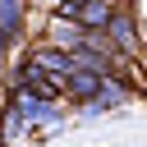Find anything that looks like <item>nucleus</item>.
Listing matches in <instances>:
<instances>
[{"mask_svg":"<svg viewBox=\"0 0 147 147\" xmlns=\"http://www.w3.org/2000/svg\"><path fill=\"white\" fill-rule=\"evenodd\" d=\"M101 74H87V69H69L64 74V83H60V96H64V106H87L96 92H101Z\"/></svg>","mask_w":147,"mask_h":147,"instance_id":"nucleus-6","label":"nucleus"},{"mask_svg":"<svg viewBox=\"0 0 147 147\" xmlns=\"http://www.w3.org/2000/svg\"><path fill=\"white\" fill-rule=\"evenodd\" d=\"M28 18H32L28 5H18V0H0V37L14 46L18 60H23V51H28Z\"/></svg>","mask_w":147,"mask_h":147,"instance_id":"nucleus-2","label":"nucleus"},{"mask_svg":"<svg viewBox=\"0 0 147 147\" xmlns=\"http://www.w3.org/2000/svg\"><path fill=\"white\" fill-rule=\"evenodd\" d=\"M129 101H133V92L110 74V78L101 83V92H96L87 106H78V110H83V119H101V115H110V110H119V106H129Z\"/></svg>","mask_w":147,"mask_h":147,"instance_id":"nucleus-4","label":"nucleus"},{"mask_svg":"<svg viewBox=\"0 0 147 147\" xmlns=\"http://www.w3.org/2000/svg\"><path fill=\"white\" fill-rule=\"evenodd\" d=\"M83 41H87V32H83L78 23H64V18H51V14H46V23H41V46H55V51L74 55Z\"/></svg>","mask_w":147,"mask_h":147,"instance_id":"nucleus-5","label":"nucleus"},{"mask_svg":"<svg viewBox=\"0 0 147 147\" xmlns=\"http://www.w3.org/2000/svg\"><path fill=\"white\" fill-rule=\"evenodd\" d=\"M101 37L115 46V55H119V60H138V55H142V46H147V37H142V28H138V9H129V5H115L110 28H106Z\"/></svg>","mask_w":147,"mask_h":147,"instance_id":"nucleus-1","label":"nucleus"},{"mask_svg":"<svg viewBox=\"0 0 147 147\" xmlns=\"http://www.w3.org/2000/svg\"><path fill=\"white\" fill-rule=\"evenodd\" d=\"M9 69H14V46H9L5 37H0V78H5Z\"/></svg>","mask_w":147,"mask_h":147,"instance_id":"nucleus-9","label":"nucleus"},{"mask_svg":"<svg viewBox=\"0 0 147 147\" xmlns=\"http://www.w3.org/2000/svg\"><path fill=\"white\" fill-rule=\"evenodd\" d=\"M0 101H5V78H0Z\"/></svg>","mask_w":147,"mask_h":147,"instance_id":"nucleus-10","label":"nucleus"},{"mask_svg":"<svg viewBox=\"0 0 147 147\" xmlns=\"http://www.w3.org/2000/svg\"><path fill=\"white\" fill-rule=\"evenodd\" d=\"M23 64H28L32 74L51 78V83H64V74H69V55L55 51V46H41V41H32V46L23 51Z\"/></svg>","mask_w":147,"mask_h":147,"instance_id":"nucleus-3","label":"nucleus"},{"mask_svg":"<svg viewBox=\"0 0 147 147\" xmlns=\"http://www.w3.org/2000/svg\"><path fill=\"white\" fill-rule=\"evenodd\" d=\"M23 133H28V124H23V115L14 110V101H0V147H14Z\"/></svg>","mask_w":147,"mask_h":147,"instance_id":"nucleus-8","label":"nucleus"},{"mask_svg":"<svg viewBox=\"0 0 147 147\" xmlns=\"http://www.w3.org/2000/svg\"><path fill=\"white\" fill-rule=\"evenodd\" d=\"M110 14H115L110 0H83V9H78V28H83V32H106V28H110Z\"/></svg>","mask_w":147,"mask_h":147,"instance_id":"nucleus-7","label":"nucleus"}]
</instances>
